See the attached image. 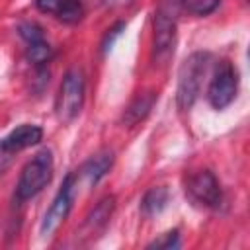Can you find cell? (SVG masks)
<instances>
[{
	"label": "cell",
	"mask_w": 250,
	"mask_h": 250,
	"mask_svg": "<svg viewBox=\"0 0 250 250\" xmlns=\"http://www.w3.org/2000/svg\"><path fill=\"white\" fill-rule=\"evenodd\" d=\"M207 61H209V55L197 51V53H191L182 62L178 72V90H176V102L182 111H188L195 104L201 90V78L207 68Z\"/></svg>",
	"instance_id": "obj_1"
},
{
	"label": "cell",
	"mask_w": 250,
	"mask_h": 250,
	"mask_svg": "<svg viewBox=\"0 0 250 250\" xmlns=\"http://www.w3.org/2000/svg\"><path fill=\"white\" fill-rule=\"evenodd\" d=\"M53 178V154L51 150H41L37 152L21 170L18 186H16V195L18 199H31L35 197Z\"/></svg>",
	"instance_id": "obj_2"
},
{
	"label": "cell",
	"mask_w": 250,
	"mask_h": 250,
	"mask_svg": "<svg viewBox=\"0 0 250 250\" xmlns=\"http://www.w3.org/2000/svg\"><path fill=\"white\" fill-rule=\"evenodd\" d=\"M84 102V76L80 70L70 68L59 88V96H57V115L61 121H72Z\"/></svg>",
	"instance_id": "obj_3"
},
{
	"label": "cell",
	"mask_w": 250,
	"mask_h": 250,
	"mask_svg": "<svg viewBox=\"0 0 250 250\" xmlns=\"http://www.w3.org/2000/svg\"><path fill=\"white\" fill-rule=\"evenodd\" d=\"M236 86H238V82H236V72H234L232 64L223 61L217 66L215 76H213V80L209 84V90H207L209 104L215 109L227 107L234 100V96H236Z\"/></svg>",
	"instance_id": "obj_4"
},
{
	"label": "cell",
	"mask_w": 250,
	"mask_h": 250,
	"mask_svg": "<svg viewBox=\"0 0 250 250\" xmlns=\"http://www.w3.org/2000/svg\"><path fill=\"white\" fill-rule=\"evenodd\" d=\"M72 191H74V176L68 174L59 189V193L55 195L49 211L45 213L43 221H41V234L43 236H49L53 234L59 225L68 217L70 209H72Z\"/></svg>",
	"instance_id": "obj_5"
},
{
	"label": "cell",
	"mask_w": 250,
	"mask_h": 250,
	"mask_svg": "<svg viewBox=\"0 0 250 250\" xmlns=\"http://www.w3.org/2000/svg\"><path fill=\"white\" fill-rule=\"evenodd\" d=\"M188 191L191 193V197L207 207H215L221 203V188L217 178L213 176V172L209 170H199L195 172L189 182H188Z\"/></svg>",
	"instance_id": "obj_6"
},
{
	"label": "cell",
	"mask_w": 250,
	"mask_h": 250,
	"mask_svg": "<svg viewBox=\"0 0 250 250\" xmlns=\"http://www.w3.org/2000/svg\"><path fill=\"white\" fill-rule=\"evenodd\" d=\"M176 43V20L170 12L158 10L154 16V55L166 57Z\"/></svg>",
	"instance_id": "obj_7"
},
{
	"label": "cell",
	"mask_w": 250,
	"mask_h": 250,
	"mask_svg": "<svg viewBox=\"0 0 250 250\" xmlns=\"http://www.w3.org/2000/svg\"><path fill=\"white\" fill-rule=\"evenodd\" d=\"M43 131L37 125H20L18 129H14L8 137H4L0 141V148L6 152H14V150H21L27 146H33L41 141Z\"/></svg>",
	"instance_id": "obj_8"
},
{
	"label": "cell",
	"mask_w": 250,
	"mask_h": 250,
	"mask_svg": "<svg viewBox=\"0 0 250 250\" xmlns=\"http://www.w3.org/2000/svg\"><path fill=\"white\" fill-rule=\"evenodd\" d=\"M113 164V152L111 150H104V152H98L96 156H92L84 166H82V176L88 180V184H98L111 168Z\"/></svg>",
	"instance_id": "obj_9"
},
{
	"label": "cell",
	"mask_w": 250,
	"mask_h": 250,
	"mask_svg": "<svg viewBox=\"0 0 250 250\" xmlns=\"http://www.w3.org/2000/svg\"><path fill=\"white\" fill-rule=\"evenodd\" d=\"M113 209H115V197H113V195L104 197V199L92 209V213L86 217L84 229H86L90 234H96L98 230H102V229L107 225V221H109Z\"/></svg>",
	"instance_id": "obj_10"
},
{
	"label": "cell",
	"mask_w": 250,
	"mask_h": 250,
	"mask_svg": "<svg viewBox=\"0 0 250 250\" xmlns=\"http://www.w3.org/2000/svg\"><path fill=\"white\" fill-rule=\"evenodd\" d=\"M154 100H156V96L152 92H146V94H141L139 98H135L131 102V105L125 109V113H123V123L127 127H133L139 121H143L150 113V109L154 105Z\"/></svg>",
	"instance_id": "obj_11"
},
{
	"label": "cell",
	"mask_w": 250,
	"mask_h": 250,
	"mask_svg": "<svg viewBox=\"0 0 250 250\" xmlns=\"http://www.w3.org/2000/svg\"><path fill=\"white\" fill-rule=\"evenodd\" d=\"M166 203H168V189L166 188H150L141 201V209L145 215L154 217L166 207Z\"/></svg>",
	"instance_id": "obj_12"
},
{
	"label": "cell",
	"mask_w": 250,
	"mask_h": 250,
	"mask_svg": "<svg viewBox=\"0 0 250 250\" xmlns=\"http://www.w3.org/2000/svg\"><path fill=\"white\" fill-rule=\"evenodd\" d=\"M57 16H59V20L64 21V23H76V21L82 20L84 8H82V4H80L78 0H64L62 6L59 8Z\"/></svg>",
	"instance_id": "obj_13"
},
{
	"label": "cell",
	"mask_w": 250,
	"mask_h": 250,
	"mask_svg": "<svg viewBox=\"0 0 250 250\" xmlns=\"http://www.w3.org/2000/svg\"><path fill=\"white\" fill-rule=\"evenodd\" d=\"M25 55H27V61H29V62H33V64H43V62H47V61L51 59L53 51H51L49 43H45V39H43V41H37V43H29Z\"/></svg>",
	"instance_id": "obj_14"
},
{
	"label": "cell",
	"mask_w": 250,
	"mask_h": 250,
	"mask_svg": "<svg viewBox=\"0 0 250 250\" xmlns=\"http://www.w3.org/2000/svg\"><path fill=\"white\" fill-rule=\"evenodd\" d=\"M221 0H182V6L189 12V14H195V16H207L211 14L217 6H219Z\"/></svg>",
	"instance_id": "obj_15"
},
{
	"label": "cell",
	"mask_w": 250,
	"mask_h": 250,
	"mask_svg": "<svg viewBox=\"0 0 250 250\" xmlns=\"http://www.w3.org/2000/svg\"><path fill=\"white\" fill-rule=\"evenodd\" d=\"M21 39H25L27 43H37V41H43V29L41 25L37 23H21L18 27Z\"/></svg>",
	"instance_id": "obj_16"
},
{
	"label": "cell",
	"mask_w": 250,
	"mask_h": 250,
	"mask_svg": "<svg viewBox=\"0 0 250 250\" xmlns=\"http://www.w3.org/2000/svg\"><path fill=\"white\" fill-rule=\"evenodd\" d=\"M178 246H180V232L178 230H170L164 236H160V238H156L154 242L148 244V248H164V250H172V248H178Z\"/></svg>",
	"instance_id": "obj_17"
},
{
	"label": "cell",
	"mask_w": 250,
	"mask_h": 250,
	"mask_svg": "<svg viewBox=\"0 0 250 250\" xmlns=\"http://www.w3.org/2000/svg\"><path fill=\"white\" fill-rule=\"evenodd\" d=\"M125 29V23L123 21H119V23H115V27H111L109 29V33L104 37V43H102V47H104V53H107L109 49H111V45H113V41L121 35V31Z\"/></svg>",
	"instance_id": "obj_18"
},
{
	"label": "cell",
	"mask_w": 250,
	"mask_h": 250,
	"mask_svg": "<svg viewBox=\"0 0 250 250\" xmlns=\"http://www.w3.org/2000/svg\"><path fill=\"white\" fill-rule=\"evenodd\" d=\"M64 0H35V6L45 14H57Z\"/></svg>",
	"instance_id": "obj_19"
}]
</instances>
